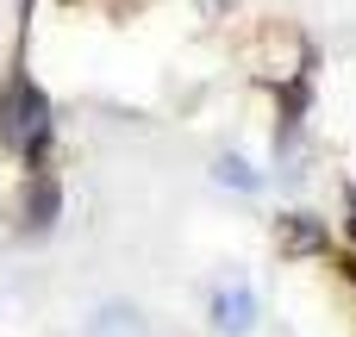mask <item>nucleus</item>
<instances>
[{
    "instance_id": "5",
    "label": "nucleus",
    "mask_w": 356,
    "mask_h": 337,
    "mask_svg": "<svg viewBox=\"0 0 356 337\" xmlns=\"http://www.w3.org/2000/svg\"><path fill=\"white\" fill-rule=\"evenodd\" d=\"M219 181H232V188H244V194L263 188V175H257L250 163H238V156H219Z\"/></svg>"
},
{
    "instance_id": "4",
    "label": "nucleus",
    "mask_w": 356,
    "mask_h": 337,
    "mask_svg": "<svg viewBox=\"0 0 356 337\" xmlns=\"http://www.w3.org/2000/svg\"><path fill=\"white\" fill-rule=\"evenodd\" d=\"M50 219H56V188H50V181L38 175V188L25 194V225H31V231H44Z\"/></svg>"
},
{
    "instance_id": "6",
    "label": "nucleus",
    "mask_w": 356,
    "mask_h": 337,
    "mask_svg": "<svg viewBox=\"0 0 356 337\" xmlns=\"http://www.w3.org/2000/svg\"><path fill=\"white\" fill-rule=\"evenodd\" d=\"M350 238H356V206H350ZM338 263H344V275H350V281H356V250H344Z\"/></svg>"
},
{
    "instance_id": "3",
    "label": "nucleus",
    "mask_w": 356,
    "mask_h": 337,
    "mask_svg": "<svg viewBox=\"0 0 356 337\" xmlns=\"http://www.w3.org/2000/svg\"><path fill=\"white\" fill-rule=\"evenodd\" d=\"M213 325H219L225 337H244L250 325H257V300H250V288H244V281L213 294Z\"/></svg>"
},
{
    "instance_id": "2",
    "label": "nucleus",
    "mask_w": 356,
    "mask_h": 337,
    "mask_svg": "<svg viewBox=\"0 0 356 337\" xmlns=\"http://www.w3.org/2000/svg\"><path fill=\"white\" fill-rule=\"evenodd\" d=\"M275 250L282 256H319V250H332V231L313 213H282L275 219Z\"/></svg>"
},
{
    "instance_id": "1",
    "label": "nucleus",
    "mask_w": 356,
    "mask_h": 337,
    "mask_svg": "<svg viewBox=\"0 0 356 337\" xmlns=\"http://www.w3.org/2000/svg\"><path fill=\"white\" fill-rule=\"evenodd\" d=\"M0 138L19 156H44V144H50V100H44L38 81H25V75L6 81V94H0Z\"/></svg>"
}]
</instances>
